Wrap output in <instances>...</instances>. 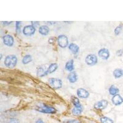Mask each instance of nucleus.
Wrapping results in <instances>:
<instances>
[{"instance_id":"1","label":"nucleus","mask_w":123,"mask_h":123,"mask_svg":"<svg viewBox=\"0 0 123 123\" xmlns=\"http://www.w3.org/2000/svg\"><path fill=\"white\" fill-rule=\"evenodd\" d=\"M36 110L43 113H47V114H54L56 113V110L54 107L47 106L45 104H39L37 105L35 108Z\"/></svg>"},{"instance_id":"2","label":"nucleus","mask_w":123,"mask_h":123,"mask_svg":"<svg viewBox=\"0 0 123 123\" xmlns=\"http://www.w3.org/2000/svg\"><path fill=\"white\" fill-rule=\"evenodd\" d=\"M5 66L10 68H13L16 66L17 63V58L15 55H8L6 56L5 60Z\"/></svg>"},{"instance_id":"3","label":"nucleus","mask_w":123,"mask_h":123,"mask_svg":"<svg viewBox=\"0 0 123 123\" xmlns=\"http://www.w3.org/2000/svg\"><path fill=\"white\" fill-rule=\"evenodd\" d=\"M85 62L86 63L87 65L89 66H94L95 65H96L98 62V59L95 54H88L86 56V59H85Z\"/></svg>"},{"instance_id":"4","label":"nucleus","mask_w":123,"mask_h":123,"mask_svg":"<svg viewBox=\"0 0 123 123\" xmlns=\"http://www.w3.org/2000/svg\"><path fill=\"white\" fill-rule=\"evenodd\" d=\"M57 43L61 48H65L68 45V39L66 35H60L57 38Z\"/></svg>"},{"instance_id":"5","label":"nucleus","mask_w":123,"mask_h":123,"mask_svg":"<svg viewBox=\"0 0 123 123\" xmlns=\"http://www.w3.org/2000/svg\"><path fill=\"white\" fill-rule=\"evenodd\" d=\"M49 83L50 85L52 86V87L56 89H60L62 86V81L59 78H50L49 80Z\"/></svg>"},{"instance_id":"6","label":"nucleus","mask_w":123,"mask_h":123,"mask_svg":"<svg viewBox=\"0 0 123 123\" xmlns=\"http://www.w3.org/2000/svg\"><path fill=\"white\" fill-rule=\"evenodd\" d=\"M36 32V28L33 27V25H27L23 28V33L24 35L27 36H32L34 35Z\"/></svg>"},{"instance_id":"7","label":"nucleus","mask_w":123,"mask_h":123,"mask_svg":"<svg viewBox=\"0 0 123 123\" xmlns=\"http://www.w3.org/2000/svg\"><path fill=\"white\" fill-rule=\"evenodd\" d=\"M108 105V102L107 100H102L99 102H96L94 105V108H95L96 110H103L105 108H107V107Z\"/></svg>"},{"instance_id":"8","label":"nucleus","mask_w":123,"mask_h":123,"mask_svg":"<svg viewBox=\"0 0 123 123\" xmlns=\"http://www.w3.org/2000/svg\"><path fill=\"white\" fill-rule=\"evenodd\" d=\"M98 55L100 59L103 60H108L110 56V51L106 48H102L99 51Z\"/></svg>"},{"instance_id":"9","label":"nucleus","mask_w":123,"mask_h":123,"mask_svg":"<svg viewBox=\"0 0 123 123\" xmlns=\"http://www.w3.org/2000/svg\"><path fill=\"white\" fill-rule=\"evenodd\" d=\"M3 43L5 44V45L7 46L11 47L13 46L14 42V38L11 35H6L3 37Z\"/></svg>"},{"instance_id":"10","label":"nucleus","mask_w":123,"mask_h":123,"mask_svg":"<svg viewBox=\"0 0 123 123\" xmlns=\"http://www.w3.org/2000/svg\"><path fill=\"white\" fill-rule=\"evenodd\" d=\"M77 95L81 99H87L89 97V92L85 89L79 88L77 90Z\"/></svg>"},{"instance_id":"11","label":"nucleus","mask_w":123,"mask_h":123,"mask_svg":"<svg viewBox=\"0 0 123 123\" xmlns=\"http://www.w3.org/2000/svg\"><path fill=\"white\" fill-rule=\"evenodd\" d=\"M112 103L116 106H119L123 103V98L119 94H116L111 99Z\"/></svg>"},{"instance_id":"12","label":"nucleus","mask_w":123,"mask_h":123,"mask_svg":"<svg viewBox=\"0 0 123 123\" xmlns=\"http://www.w3.org/2000/svg\"><path fill=\"white\" fill-rule=\"evenodd\" d=\"M68 80L69 81L70 83H76L78 80V75L76 72L73 71L72 72H70L69 75H68L67 77Z\"/></svg>"},{"instance_id":"13","label":"nucleus","mask_w":123,"mask_h":123,"mask_svg":"<svg viewBox=\"0 0 123 123\" xmlns=\"http://www.w3.org/2000/svg\"><path fill=\"white\" fill-rule=\"evenodd\" d=\"M68 49L73 54L76 55L80 51V47L75 43H71L68 46Z\"/></svg>"},{"instance_id":"14","label":"nucleus","mask_w":123,"mask_h":123,"mask_svg":"<svg viewBox=\"0 0 123 123\" xmlns=\"http://www.w3.org/2000/svg\"><path fill=\"white\" fill-rule=\"evenodd\" d=\"M65 70L70 72H72L75 70V67H74V60L73 59L68 60L65 64Z\"/></svg>"},{"instance_id":"15","label":"nucleus","mask_w":123,"mask_h":123,"mask_svg":"<svg viewBox=\"0 0 123 123\" xmlns=\"http://www.w3.org/2000/svg\"><path fill=\"white\" fill-rule=\"evenodd\" d=\"M49 31V28L48 27V26L47 25L41 26L39 28V33L41 35H43V36H46V35H48Z\"/></svg>"},{"instance_id":"16","label":"nucleus","mask_w":123,"mask_h":123,"mask_svg":"<svg viewBox=\"0 0 123 123\" xmlns=\"http://www.w3.org/2000/svg\"><path fill=\"white\" fill-rule=\"evenodd\" d=\"M58 68V65L56 63H51L49 66L48 68L47 69V74H51L52 73L55 72L57 69Z\"/></svg>"},{"instance_id":"17","label":"nucleus","mask_w":123,"mask_h":123,"mask_svg":"<svg viewBox=\"0 0 123 123\" xmlns=\"http://www.w3.org/2000/svg\"><path fill=\"white\" fill-rule=\"evenodd\" d=\"M113 76L116 79L120 78L123 76V70L121 68H116L113 71Z\"/></svg>"},{"instance_id":"18","label":"nucleus","mask_w":123,"mask_h":123,"mask_svg":"<svg viewBox=\"0 0 123 123\" xmlns=\"http://www.w3.org/2000/svg\"><path fill=\"white\" fill-rule=\"evenodd\" d=\"M37 75L38 76L40 77H43L46 76L47 74V70H46L45 68H44L43 67L41 66V67H39L37 70Z\"/></svg>"},{"instance_id":"19","label":"nucleus","mask_w":123,"mask_h":123,"mask_svg":"<svg viewBox=\"0 0 123 123\" xmlns=\"http://www.w3.org/2000/svg\"><path fill=\"white\" fill-rule=\"evenodd\" d=\"M119 89L117 88L114 85H112L110 87L109 89H108V91H109V93H110V95H115L118 94V93L119 92Z\"/></svg>"},{"instance_id":"20","label":"nucleus","mask_w":123,"mask_h":123,"mask_svg":"<svg viewBox=\"0 0 123 123\" xmlns=\"http://www.w3.org/2000/svg\"><path fill=\"white\" fill-rule=\"evenodd\" d=\"M71 101L72 102V104H73L75 107H82L81 104H80V102L79 100V99L77 97L75 96H71Z\"/></svg>"},{"instance_id":"21","label":"nucleus","mask_w":123,"mask_h":123,"mask_svg":"<svg viewBox=\"0 0 123 123\" xmlns=\"http://www.w3.org/2000/svg\"><path fill=\"white\" fill-rule=\"evenodd\" d=\"M83 111V107H74L72 109V113L74 115L78 116L80 115V114L82 113Z\"/></svg>"},{"instance_id":"22","label":"nucleus","mask_w":123,"mask_h":123,"mask_svg":"<svg viewBox=\"0 0 123 123\" xmlns=\"http://www.w3.org/2000/svg\"><path fill=\"white\" fill-rule=\"evenodd\" d=\"M32 61V57L30 55H25L22 59V63L24 65L28 64Z\"/></svg>"},{"instance_id":"23","label":"nucleus","mask_w":123,"mask_h":123,"mask_svg":"<svg viewBox=\"0 0 123 123\" xmlns=\"http://www.w3.org/2000/svg\"><path fill=\"white\" fill-rule=\"evenodd\" d=\"M100 122L102 123H114L113 121L110 118L106 116H102L100 118Z\"/></svg>"},{"instance_id":"24","label":"nucleus","mask_w":123,"mask_h":123,"mask_svg":"<svg viewBox=\"0 0 123 123\" xmlns=\"http://www.w3.org/2000/svg\"><path fill=\"white\" fill-rule=\"evenodd\" d=\"M123 24H120L114 29V34H115V35L117 36V35H119L120 34L122 30H123Z\"/></svg>"},{"instance_id":"25","label":"nucleus","mask_w":123,"mask_h":123,"mask_svg":"<svg viewBox=\"0 0 123 123\" xmlns=\"http://www.w3.org/2000/svg\"><path fill=\"white\" fill-rule=\"evenodd\" d=\"M20 27H21V22L17 21L15 23V30L17 33L20 32Z\"/></svg>"},{"instance_id":"26","label":"nucleus","mask_w":123,"mask_h":123,"mask_svg":"<svg viewBox=\"0 0 123 123\" xmlns=\"http://www.w3.org/2000/svg\"><path fill=\"white\" fill-rule=\"evenodd\" d=\"M9 123H20V121L17 119L11 118L9 119Z\"/></svg>"},{"instance_id":"27","label":"nucleus","mask_w":123,"mask_h":123,"mask_svg":"<svg viewBox=\"0 0 123 123\" xmlns=\"http://www.w3.org/2000/svg\"><path fill=\"white\" fill-rule=\"evenodd\" d=\"M80 122L76 119H71V120H66L65 123H80Z\"/></svg>"},{"instance_id":"28","label":"nucleus","mask_w":123,"mask_h":123,"mask_svg":"<svg viewBox=\"0 0 123 123\" xmlns=\"http://www.w3.org/2000/svg\"><path fill=\"white\" fill-rule=\"evenodd\" d=\"M123 50L122 49L118 50V51H117V52H116V55H117L118 56H119V57H121V56H123Z\"/></svg>"},{"instance_id":"29","label":"nucleus","mask_w":123,"mask_h":123,"mask_svg":"<svg viewBox=\"0 0 123 123\" xmlns=\"http://www.w3.org/2000/svg\"><path fill=\"white\" fill-rule=\"evenodd\" d=\"M32 25L36 28L39 25V22H32Z\"/></svg>"},{"instance_id":"30","label":"nucleus","mask_w":123,"mask_h":123,"mask_svg":"<svg viewBox=\"0 0 123 123\" xmlns=\"http://www.w3.org/2000/svg\"><path fill=\"white\" fill-rule=\"evenodd\" d=\"M54 42H55V39L53 38H51L50 39H49V43L53 44Z\"/></svg>"},{"instance_id":"31","label":"nucleus","mask_w":123,"mask_h":123,"mask_svg":"<svg viewBox=\"0 0 123 123\" xmlns=\"http://www.w3.org/2000/svg\"><path fill=\"white\" fill-rule=\"evenodd\" d=\"M12 22H3V24L5 25H8L12 24Z\"/></svg>"},{"instance_id":"32","label":"nucleus","mask_w":123,"mask_h":123,"mask_svg":"<svg viewBox=\"0 0 123 123\" xmlns=\"http://www.w3.org/2000/svg\"><path fill=\"white\" fill-rule=\"evenodd\" d=\"M36 123H44V121L41 119H38V120L36 121Z\"/></svg>"}]
</instances>
